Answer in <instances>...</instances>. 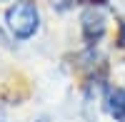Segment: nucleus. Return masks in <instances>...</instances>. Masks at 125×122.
Returning <instances> with one entry per match:
<instances>
[{
	"label": "nucleus",
	"instance_id": "nucleus-5",
	"mask_svg": "<svg viewBox=\"0 0 125 122\" xmlns=\"http://www.w3.org/2000/svg\"><path fill=\"white\" fill-rule=\"evenodd\" d=\"M120 122H125V117H123V120H120Z\"/></svg>",
	"mask_w": 125,
	"mask_h": 122
},
{
	"label": "nucleus",
	"instance_id": "nucleus-6",
	"mask_svg": "<svg viewBox=\"0 0 125 122\" xmlns=\"http://www.w3.org/2000/svg\"><path fill=\"white\" fill-rule=\"evenodd\" d=\"M5 122H8V120H5Z\"/></svg>",
	"mask_w": 125,
	"mask_h": 122
},
{
	"label": "nucleus",
	"instance_id": "nucleus-2",
	"mask_svg": "<svg viewBox=\"0 0 125 122\" xmlns=\"http://www.w3.org/2000/svg\"><path fill=\"white\" fill-rule=\"evenodd\" d=\"M80 27H83V35H85L88 43H98L108 30V17L98 5H90L80 15Z\"/></svg>",
	"mask_w": 125,
	"mask_h": 122
},
{
	"label": "nucleus",
	"instance_id": "nucleus-1",
	"mask_svg": "<svg viewBox=\"0 0 125 122\" xmlns=\"http://www.w3.org/2000/svg\"><path fill=\"white\" fill-rule=\"evenodd\" d=\"M5 25L15 40H30L40 30V13L33 0H18L5 10Z\"/></svg>",
	"mask_w": 125,
	"mask_h": 122
},
{
	"label": "nucleus",
	"instance_id": "nucleus-4",
	"mask_svg": "<svg viewBox=\"0 0 125 122\" xmlns=\"http://www.w3.org/2000/svg\"><path fill=\"white\" fill-rule=\"evenodd\" d=\"M120 45H123V47H125V25H123V27H120Z\"/></svg>",
	"mask_w": 125,
	"mask_h": 122
},
{
	"label": "nucleus",
	"instance_id": "nucleus-3",
	"mask_svg": "<svg viewBox=\"0 0 125 122\" xmlns=\"http://www.w3.org/2000/svg\"><path fill=\"white\" fill-rule=\"evenodd\" d=\"M105 110L118 122L125 117V87H115V90H110L105 95Z\"/></svg>",
	"mask_w": 125,
	"mask_h": 122
}]
</instances>
